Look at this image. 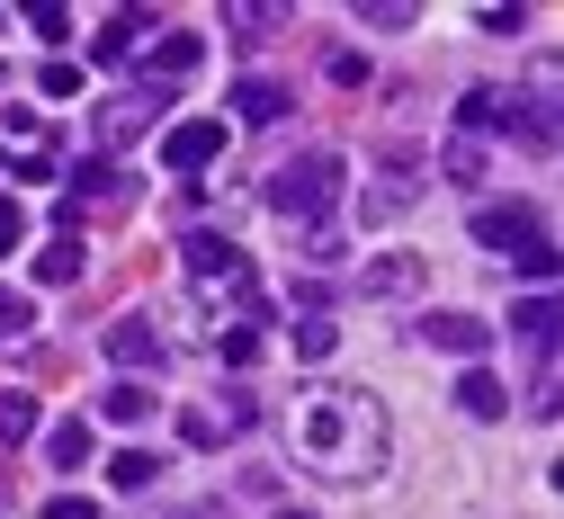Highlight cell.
<instances>
[{
  "label": "cell",
  "instance_id": "cell-1",
  "mask_svg": "<svg viewBox=\"0 0 564 519\" xmlns=\"http://www.w3.org/2000/svg\"><path fill=\"white\" fill-rule=\"evenodd\" d=\"M288 448L323 484H377L394 457V430H386V403L368 386H305L288 403Z\"/></svg>",
  "mask_w": 564,
  "mask_h": 519
},
{
  "label": "cell",
  "instance_id": "cell-9",
  "mask_svg": "<svg viewBox=\"0 0 564 519\" xmlns=\"http://www.w3.org/2000/svg\"><path fill=\"white\" fill-rule=\"evenodd\" d=\"M144 126H153V99H144V90H134V99H108V108H99V126H90V134H99V162H108V153H126V143L144 134Z\"/></svg>",
  "mask_w": 564,
  "mask_h": 519
},
{
  "label": "cell",
  "instance_id": "cell-25",
  "mask_svg": "<svg viewBox=\"0 0 564 519\" xmlns=\"http://www.w3.org/2000/svg\"><path fill=\"white\" fill-rule=\"evenodd\" d=\"M359 19H368V28H386V36H394V28H412V0H359Z\"/></svg>",
  "mask_w": 564,
  "mask_h": 519
},
{
  "label": "cell",
  "instance_id": "cell-12",
  "mask_svg": "<svg viewBox=\"0 0 564 519\" xmlns=\"http://www.w3.org/2000/svg\"><path fill=\"white\" fill-rule=\"evenodd\" d=\"M457 412L466 421H502L511 412V386L492 377V367H466V377H457Z\"/></svg>",
  "mask_w": 564,
  "mask_h": 519
},
{
  "label": "cell",
  "instance_id": "cell-26",
  "mask_svg": "<svg viewBox=\"0 0 564 519\" xmlns=\"http://www.w3.org/2000/svg\"><path fill=\"white\" fill-rule=\"evenodd\" d=\"M28 28H36L45 45H63V36H73V10H54V0H45V10H28Z\"/></svg>",
  "mask_w": 564,
  "mask_h": 519
},
{
  "label": "cell",
  "instance_id": "cell-31",
  "mask_svg": "<svg viewBox=\"0 0 564 519\" xmlns=\"http://www.w3.org/2000/svg\"><path fill=\"white\" fill-rule=\"evenodd\" d=\"M0 82H10V63H0Z\"/></svg>",
  "mask_w": 564,
  "mask_h": 519
},
{
  "label": "cell",
  "instance_id": "cell-19",
  "mask_svg": "<svg viewBox=\"0 0 564 519\" xmlns=\"http://www.w3.org/2000/svg\"><path fill=\"white\" fill-rule=\"evenodd\" d=\"M0 439H10V448H19V439H36V394H0Z\"/></svg>",
  "mask_w": 564,
  "mask_h": 519
},
{
  "label": "cell",
  "instance_id": "cell-24",
  "mask_svg": "<svg viewBox=\"0 0 564 519\" xmlns=\"http://www.w3.org/2000/svg\"><path fill=\"white\" fill-rule=\"evenodd\" d=\"M10 332H36V305L19 286H0V340H10Z\"/></svg>",
  "mask_w": 564,
  "mask_h": 519
},
{
  "label": "cell",
  "instance_id": "cell-23",
  "mask_svg": "<svg viewBox=\"0 0 564 519\" xmlns=\"http://www.w3.org/2000/svg\"><path fill=\"white\" fill-rule=\"evenodd\" d=\"M216 358H225V367H251V358H260V332H251V323H225V332H216Z\"/></svg>",
  "mask_w": 564,
  "mask_h": 519
},
{
  "label": "cell",
  "instance_id": "cell-20",
  "mask_svg": "<svg viewBox=\"0 0 564 519\" xmlns=\"http://www.w3.org/2000/svg\"><path fill=\"white\" fill-rule=\"evenodd\" d=\"M440 162H448L457 188H475V180H484V143H475V134H448V153H440Z\"/></svg>",
  "mask_w": 564,
  "mask_h": 519
},
{
  "label": "cell",
  "instance_id": "cell-28",
  "mask_svg": "<svg viewBox=\"0 0 564 519\" xmlns=\"http://www.w3.org/2000/svg\"><path fill=\"white\" fill-rule=\"evenodd\" d=\"M45 519H99V510H90L82 493H54V501H45Z\"/></svg>",
  "mask_w": 564,
  "mask_h": 519
},
{
  "label": "cell",
  "instance_id": "cell-8",
  "mask_svg": "<svg viewBox=\"0 0 564 519\" xmlns=\"http://www.w3.org/2000/svg\"><path fill=\"white\" fill-rule=\"evenodd\" d=\"M421 340L448 349V358H466V367H484V349H492V332H484L475 314H431V323H421Z\"/></svg>",
  "mask_w": 564,
  "mask_h": 519
},
{
  "label": "cell",
  "instance_id": "cell-3",
  "mask_svg": "<svg viewBox=\"0 0 564 519\" xmlns=\"http://www.w3.org/2000/svg\"><path fill=\"white\" fill-rule=\"evenodd\" d=\"M251 421H260V403H251V394H225V403L180 412V439H188V448H225V439H242Z\"/></svg>",
  "mask_w": 564,
  "mask_h": 519
},
{
  "label": "cell",
  "instance_id": "cell-5",
  "mask_svg": "<svg viewBox=\"0 0 564 519\" xmlns=\"http://www.w3.org/2000/svg\"><path fill=\"white\" fill-rule=\"evenodd\" d=\"M225 134H234L225 117H180V126L162 134V162H171V171H206V162L225 153Z\"/></svg>",
  "mask_w": 564,
  "mask_h": 519
},
{
  "label": "cell",
  "instance_id": "cell-7",
  "mask_svg": "<svg viewBox=\"0 0 564 519\" xmlns=\"http://www.w3.org/2000/svg\"><path fill=\"white\" fill-rule=\"evenodd\" d=\"M421 206V180H412V162H386L377 171V188L359 197V215H368V225H394V215H412Z\"/></svg>",
  "mask_w": 564,
  "mask_h": 519
},
{
  "label": "cell",
  "instance_id": "cell-17",
  "mask_svg": "<svg viewBox=\"0 0 564 519\" xmlns=\"http://www.w3.org/2000/svg\"><path fill=\"white\" fill-rule=\"evenodd\" d=\"M99 412H108L117 430H134V421H153V394H144V386H126V377H117V386L99 394Z\"/></svg>",
  "mask_w": 564,
  "mask_h": 519
},
{
  "label": "cell",
  "instance_id": "cell-29",
  "mask_svg": "<svg viewBox=\"0 0 564 519\" xmlns=\"http://www.w3.org/2000/svg\"><path fill=\"white\" fill-rule=\"evenodd\" d=\"M19 234H28V215H19L10 197H0V251H19Z\"/></svg>",
  "mask_w": 564,
  "mask_h": 519
},
{
  "label": "cell",
  "instance_id": "cell-11",
  "mask_svg": "<svg viewBox=\"0 0 564 519\" xmlns=\"http://www.w3.org/2000/svg\"><path fill=\"white\" fill-rule=\"evenodd\" d=\"M421 278H431V260H412V251H377L368 260V295H421Z\"/></svg>",
  "mask_w": 564,
  "mask_h": 519
},
{
  "label": "cell",
  "instance_id": "cell-6",
  "mask_svg": "<svg viewBox=\"0 0 564 519\" xmlns=\"http://www.w3.org/2000/svg\"><path fill=\"white\" fill-rule=\"evenodd\" d=\"M108 358L126 367V386H134V377H153V367H162V332H153V314H126V323L108 332Z\"/></svg>",
  "mask_w": 564,
  "mask_h": 519
},
{
  "label": "cell",
  "instance_id": "cell-21",
  "mask_svg": "<svg viewBox=\"0 0 564 519\" xmlns=\"http://www.w3.org/2000/svg\"><path fill=\"white\" fill-rule=\"evenodd\" d=\"M45 457H54V466H82V457H90V421H63V430L45 439Z\"/></svg>",
  "mask_w": 564,
  "mask_h": 519
},
{
  "label": "cell",
  "instance_id": "cell-10",
  "mask_svg": "<svg viewBox=\"0 0 564 519\" xmlns=\"http://www.w3.org/2000/svg\"><path fill=\"white\" fill-rule=\"evenodd\" d=\"M197 54H206V45H197L188 28H171V36L153 45V72H144V99H162L171 82H188V72H197Z\"/></svg>",
  "mask_w": 564,
  "mask_h": 519
},
{
  "label": "cell",
  "instance_id": "cell-4",
  "mask_svg": "<svg viewBox=\"0 0 564 519\" xmlns=\"http://www.w3.org/2000/svg\"><path fill=\"white\" fill-rule=\"evenodd\" d=\"M475 242H484V251H538V242H546V215H538V206H484V215H475Z\"/></svg>",
  "mask_w": 564,
  "mask_h": 519
},
{
  "label": "cell",
  "instance_id": "cell-27",
  "mask_svg": "<svg viewBox=\"0 0 564 519\" xmlns=\"http://www.w3.org/2000/svg\"><path fill=\"white\" fill-rule=\"evenodd\" d=\"M484 28H492V36H520V28H529V10H511V0H492V10H484Z\"/></svg>",
  "mask_w": 564,
  "mask_h": 519
},
{
  "label": "cell",
  "instance_id": "cell-13",
  "mask_svg": "<svg viewBox=\"0 0 564 519\" xmlns=\"http://www.w3.org/2000/svg\"><path fill=\"white\" fill-rule=\"evenodd\" d=\"M296 99H288V82H234V117L242 126H278Z\"/></svg>",
  "mask_w": 564,
  "mask_h": 519
},
{
  "label": "cell",
  "instance_id": "cell-32",
  "mask_svg": "<svg viewBox=\"0 0 564 519\" xmlns=\"http://www.w3.org/2000/svg\"><path fill=\"white\" fill-rule=\"evenodd\" d=\"M0 28H10V10H0Z\"/></svg>",
  "mask_w": 564,
  "mask_h": 519
},
{
  "label": "cell",
  "instance_id": "cell-18",
  "mask_svg": "<svg viewBox=\"0 0 564 519\" xmlns=\"http://www.w3.org/2000/svg\"><path fill=\"white\" fill-rule=\"evenodd\" d=\"M36 278H45V286H73V278H82V242H63V234H54V242L36 251Z\"/></svg>",
  "mask_w": 564,
  "mask_h": 519
},
{
  "label": "cell",
  "instance_id": "cell-22",
  "mask_svg": "<svg viewBox=\"0 0 564 519\" xmlns=\"http://www.w3.org/2000/svg\"><path fill=\"white\" fill-rule=\"evenodd\" d=\"M288 340H296V358H305V367H314V358H332V340H340V332H332V323H323V314H305V323H296V332H288Z\"/></svg>",
  "mask_w": 564,
  "mask_h": 519
},
{
  "label": "cell",
  "instance_id": "cell-30",
  "mask_svg": "<svg viewBox=\"0 0 564 519\" xmlns=\"http://www.w3.org/2000/svg\"><path fill=\"white\" fill-rule=\"evenodd\" d=\"M278 519H314V510H278Z\"/></svg>",
  "mask_w": 564,
  "mask_h": 519
},
{
  "label": "cell",
  "instance_id": "cell-16",
  "mask_svg": "<svg viewBox=\"0 0 564 519\" xmlns=\"http://www.w3.org/2000/svg\"><path fill=\"white\" fill-rule=\"evenodd\" d=\"M153 475H162L153 448H117V457H108V484H117V493H153Z\"/></svg>",
  "mask_w": 564,
  "mask_h": 519
},
{
  "label": "cell",
  "instance_id": "cell-15",
  "mask_svg": "<svg viewBox=\"0 0 564 519\" xmlns=\"http://www.w3.org/2000/svg\"><path fill=\"white\" fill-rule=\"evenodd\" d=\"M134 36H144V19H134V10L99 19V36H90V63H126V54H134Z\"/></svg>",
  "mask_w": 564,
  "mask_h": 519
},
{
  "label": "cell",
  "instance_id": "cell-14",
  "mask_svg": "<svg viewBox=\"0 0 564 519\" xmlns=\"http://www.w3.org/2000/svg\"><path fill=\"white\" fill-rule=\"evenodd\" d=\"M511 332H520L529 358H546V349H555V295H529V305L511 314Z\"/></svg>",
  "mask_w": 564,
  "mask_h": 519
},
{
  "label": "cell",
  "instance_id": "cell-2",
  "mask_svg": "<svg viewBox=\"0 0 564 519\" xmlns=\"http://www.w3.org/2000/svg\"><path fill=\"white\" fill-rule=\"evenodd\" d=\"M332 188H340V153H296L288 171L269 180V215H278V225H323Z\"/></svg>",
  "mask_w": 564,
  "mask_h": 519
}]
</instances>
